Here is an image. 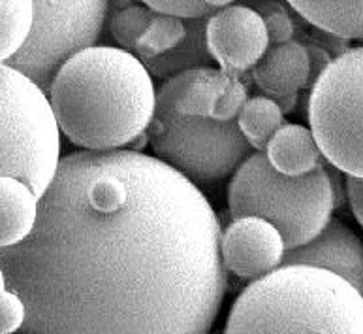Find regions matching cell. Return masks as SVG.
I'll return each mask as SVG.
<instances>
[{"label": "cell", "mask_w": 363, "mask_h": 334, "mask_svg": "<svg viewBox=\"0 0 363 334\" xmlns=\"http://www.w3.org/2000/svg\"><path fill=\"white\" fill-rule=\"evenodd\" d=\"M149 10L162 14V16L177 17L183 21H198L207 19L215 11L228 6V2H181V0H147Z\"/></svg>", "instance_id": "22"}, {"label": "cell", "mask_w": 363, "mask_h": 334, "mask_svg": "<svg viewBox=\"0 0 363 334\" xmlns=\"http://www.w3.org/2000/svg\"><path fill=\"white\" fill-rule=\"evenodd\" d=\"M60 163V131L48 95L0 66V178H16L42 197Z\"/></svg>", "instance_id": "5"}, {"label": "cell", "mask_w": 363, "mask_h": 334, "mask_svg": "<svg viewBox=\"0 0 363 334\" xmlns=\"http://www.w3.org/2000/svg\"><path fill=\"white\" fill-rule=\"evenodd\" d=\"M0 284H6V281H4V274H2V270H0Z\"/></svg>", "instance_id": "27"}, {"label": "cell", "mask_w": 363, "mask_h": 334, "mask_svg": "<svg viewBox=\"0 0 363 334\" xmlns=\"http://www.w3.org/2000/svg\"><path fill=\"white\" fill-rule=\"evenodd\" d=\"M249 100V89L247 83L241 77H232L230 87L226 89V93L220 97L217 104V110L213 114V119L217 121H235L238 119L239 112L243 110L245 102Z\"/></svg>", "instance_id": "25"}, {"label": "cell", "mask_w": 363, "mask_h": 334, "mask_svg": "<svg viewBox=\"0 0 363 334\" xmlns=\"http://www.w3.org/2000/svg\"><path fill=\"white\" fill-rule=\"evenodd\" d=\"M281 266H313L347 279L363 295V242L339 220H330L316 238L284 253Z\"/></svg>", "instance_id": "11"}, {"label": "cell", "mask_w": 363, "mask_h": 334, "mask_svg": "<svg viewBox=\"0 0 363 334\" xmlns=\"http://www.w3.org/2000/svg\"><path fill=\"white\" fill-rule=\"evenodd\" d=\"M235 123L245 140L249 142L250 149L262 153L266 151L267 144L275 136V132L284 125V114L275 100L258 95L245 102Z\"/></svg>", "instance_id": "18"}, {"label": "cell", "mask_w": 363, "mask_h": 334, "mask_svg": "<svg viewBox=\"0 0 363 334\" xmlns=\"http://www.w3.org/2000/svg\"><path fill=\"white\" fill-rule=\"evenodd\" d=\"M224 334H363V295L313 266H279L235 298Z\"/></svg>", "instance_id": "3"}, {"label": "cell", "mask_w": 363, "mask_h": 334, "mask_svg": "<svg viewBox=\"0 0 363 334\" xmlns=\"http://www.w3.org/2000/svg\"><path fill=\"white\" fill-rule=\"evenodd\" d=\"M250 77L264 97L282 99L298 97L311 82V55L307 45L299 40L284 44H269L258 65L252 66Z\"/></svg>", "instance_id": "13"}, {"label": "cell", "mask_w": 363, "mask_h": 334, "mask_svg": "<svg viewBox=\"0 0 363 334\" xmlns=\"http://www.w3.org/2000/svg\"><path fill=\"white\" fill-rule=\"evenodd\" d=\"M40 198L23 181L0 178V249L27 240L38 220Z\"/></svg>", "instance_id": "15"}, {"label": "cell", "mask_w": 363, "mask_h": 334, "mask_svg": "<svg viewBox=\"0 0 363 334\" xmlns=\"http://www.w3.org/2000/svg\"><path fill=\"white\" fill-rule=\"evenodd\" d=\"M264 155L279 174L292 178L325 166L311 129L296 123H284L269 140Z\"/></svg>", "instance_id": "14"}, {"label": "cell", "mask_w": 363, "mask_h": 334, "mask_svg": "<svg viewBox=\"0 0 363 334\" xmlns=\"http://www.w3.org/2000/svg\"><path fill=\"white\" fill-rule=\"evenodd\" d=\"M33 2H0V66L21 50L33 27Z\"/></svg>", "instance_id": "20"}, {"label": "cell", "mask_w": 363, "mask_h": 334, "mask_svg": "<svg viewBox=\"0 0 363 334\" xmlns=\"http://www.w3.org/2000/svg\"><path fill=\"white\" fill-rule=\"evenodd\" d=\"M290 8L333 38L363 40V2H290Z\"/></svg>", "instance_id": "16"}, {"label": "cell", "mask_w": 363, "mask_h": 334, "mask_svg": "<svg viewBox=\"0 0 363 334\" xmlns=\"http://www.w3.org/2000/svg\"><path fill=\"white\" fill-rule=\"evenodd\" d=\"M233 221L260 217L281 232L286 252L309 244L330 223L335 193L325 166L305 176L279 174L264 153L250 155L228 187Z\"/></svg>", "instance_id": "4"}, {"label": "cell", "mask_w": 363, "mask_h": 334, "mask_svg": "<svg viewBox=\"0 0 363 334\" xmlns=\"http://www.w3.org/2000/svg\"><path fill=\"white\" fill-rule=\"evenodd\" d=\"M209 19V17H207ZM207 19H198V21H186L189 34L175 50H172L166 55L158 59L145 60L143 66L147 72L155 77H168L181 74V72L192 70V68H203L211 66L215 60L211 59L206 44V25Z\"/></svg>", "instance_id": "17"}, {"label": "cell", "mask_w": 363, "mask_h": 334, "mask_svg": "<svg viewBox=\"0 0 363 334\" xmlns=\"http://www.w3.org/2000/svg\"><path fill=\"white\" fill-rule=\"evenodd\" d=\"M59 131L82 151H119L151 125L157 89L138 57L94 45L72 57L49 89Z\"/></svg>", "instance_id": "2"}, {"label": "cell", "mask_w": 363, "mask_h": 334, "mask_svg": "<svg viewBox=\"0 0 363 334\" xmlns=\"http://www.w3.org/2000/svg\"><path fill=\"white\" fill-rule=\"evenodd\" d=\"M147 136L157 159L192 183H211L235 174L250 153L235 121L152 115Z\"/></svg>", "instance_id": "7"}, {"label": "cell", "mask_w": 363, "mask_h": 334, "mask_svg": "<svg viewBox=\"0 0 363 334\" xmlns=\"http://www.w3.org/2000/svg\"><path fill=\"white\" fill-rule=\"evenodd\" d=\"M223 227L177 170L132 149L62 157L27 240L0 249L17 334H209Z\"/></svg>", "instance_id": "1"}, {"label": "cell", "mask_w": 363, "mask_h": 334, "mask_svg": "<svg viewBox=\"0 0 363 334\" xmlns=\"http://www.w3.org/2000/svg\"><path fill=\"white\" fill-rule=\"evenodd\" d=\"M286 246L281 232L260 217H243L228 225L220 236L224 270L241 279L272 274L282 264Z\"/></svg>", "instance_id": "10"}, {"label": "cell", "mask_w": 363, "mask_h": 334, "mask_svg": "<svg viewBox=\"0 0 363 334\" xmlns=\"http://www.w3.org/2000/svg\"><path fill=\"white\" fill-rule=\"evenodd\" d=\"M33 27L10 66L49 95L62 66L94 48L109 11L108 2H33Z\"/></svg>", "instance_id": "8"}, {"label": "cell", "mask_w": 363, "mask_h": 334, "mask_svg": "<svg viewBox=\"0 0 363 334\" xmlns=\"http://www.w3.org/2000/svg\"><path fill=\"white\" fill-rule=\"evenodd\" d=\"M309 123L328 165L363 180V48L347 50L320 72L311 87Z\"/></svg>", "instance_id": "6"}, {"label": "cell", "mask_w": 363, "mask_h": 334, "mask_svg": "<svg viewBox=\"0 0 363 334\" xmlns=\"http://www.w3.org/2000/svg\"><path fill=\"white\" fill-rule=\"evenodd\" d=\"M186 34H189L186 21L177 19V17L162 16V14L155 11L151 25L145 31V34L138 40L132 55L138 57L141 63L158 59V57L166 55L172 50H175L186 38Z\"/></svg>", "instance_id": "19"}, {"label": "cell", "mask_w": 363, "mask_h": 334, "mask_svg": "<svg viewBox=\"0 0 363 334\" xmlns=\"http://www.w3.org/2000/svg\"><path fill=\"white\" fill-rule=\"evenodd\" d=\"M206 44L220 70L243 77L264 57L269 36L260 14L249 4H228L207 19Z\"/></svg>", "instance_id": "9"}, {"label": "cell", "mask_w": 363, "mask_h": 334, "mask_svg": "<svg viewBox=\"0 0 363 334\" xmlns=\"http://www.w3.org/2000/svg\"><path fill=\"white\" fill-rule=\"evenodd\" d=\"M155 11L145 4H117V10L109 17V33L121 50L134 53L138 40L145 34L152 21Z\"/></svg>", "instance_id": "21"}, {"label": "cell", "mask_w": 363, "mask_h": 334, "mask_svg": "<svg viewBox=\"0 0 363 334\" xmlns=\"http://www.w3.org/2000/svg\"><path fill=\"white\" fill-rule=\"evenodd\" d=\"M252 10L260 14V17L266 23L269 44H284L288 40H294L292 19L288 17L286 8L277 2H264V4H249Z\"/></svg>", "instance_id": "23"}, {"label": "cell", "mask_w": 363, "mask_h": 334, "mask_svg": "<svg viewBox=\"0 0 363 334\" xmlns=\"http://www.w3.org/2000/svg\"><path fill=\"white\" fill-rule=\"evenodd\" d=\"M345 189H347V198L350 203V208H352L354 217L363 227V180L347 178Z\"/></svg>", "instance_id": "26"}, {"label": "cell", "mask_w": 363, "mask_h": 334, "mask_svg": "<svg viewBox=\"0 0 363 334\" xmlns=\"http://www.w3.org/2000/svg\"><path fill=\"white\" fill-rule=\"evenodd\" d=\"M232 83V76L213 66L192 68L164 80L157 89L155 115H189L213 119L220 97Z\"/></svg>", "instance_id": "12"}, {"label": "cell", "mask_w": 363, "mask_h": 334, "mask_svg": "<svg viewBox=\"0 0 363 334\" xmlns=\"http://www.w3.org/2000/svg\"><path fill=\"white\" fill-rule=\"evenodd\" d=\"M25 323V304L21 296L0 284V334H17Z\"/></svg>", "instance_id": "24"}]
</instances>
